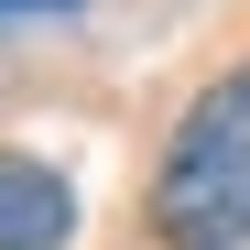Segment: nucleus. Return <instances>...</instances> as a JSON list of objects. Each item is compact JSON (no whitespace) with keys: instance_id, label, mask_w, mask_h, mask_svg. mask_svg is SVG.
Segmentation results:
<instances>
[{"instance_id":"obj_1","label":"nucleus","mask_w":250,"mask_h":250,"mask_svg":"<svg viewBox=\"0 0 250 250\" xmlns=\"http://www.w3.org/2000/svg\"><path fill=\"white\" fill-rule=\"evenodd\" d=\"M142 229L163 250H250V55L185 98L174 142L142 185Z\"/></svg>"},{"instance_id":"obj_2","label":"nucleus","mask_w":250,"mask_h":250,"mask_svg":"<svg viewBox=\"0 0 250 250\" xmlns=\"http://www.w3.org/2000/svg\"><path fill=\"white\" fill-rule=\"evenodd\" d=\"M76 239V185L44 152H0V250H65Z\"/></svg>"},{"instance_id":"obj_3","label":"nucleus","mask_w":250,"mask_h":250,"mask_svg":"<svg viewBox=\"0 0 250 250\" xmlns=\"http://www.w3.org/2000/svg\"><path fill=\"white\" fill-rule=\"evenodd\" d=\"M22 11H76V0H0V22H22Z\"/></svg>"}]
</instances>
